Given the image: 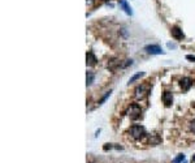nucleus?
<instances>
[{
	"instance_id": "obj_1",
	"label": "nucleus",
	"mask_w": 195,
	"mask_h": 163,
	"mask_svg": "<svg viewBox=\"0 0 195 163\" xmlns=\"http://www.w3.org/2000/svg\"><path fill=\"white\" fill-rule=\"evenodd\" d=\"M130 136L135 140H139L142 137L146 136V133H144V129H143V127H141V125H133V127L130 128Z\"/></svg>"
},
{
	"instance_id": "obj_2",
	"label": "nucleus",
	"mask_w": 195,
	"mask_h": 163,
	"mask_svg": "<svg viewBox=\"0 0 195 163\" xmlns=\"http://www.w3.org/2000/svg\"><path fill=\"white\" fill-rule=\"evenodd\" d=\"M128 114H129V116H130V119H133V120H135V119H138V117H141V114H142V110H141V107L138 106L137 103H133L129 107V110H128Z\"/></svg>"
},
{
	"instance_id": "obj_3",
	"label": "nucleus",
	"mask_w": 195,
	"mask_h": 163,
	"mask_svg": "<svg viewBox=\"0 0 195 163\" xmlns=\"http://www.w3.org/2000/svg\"><path fill=\"white\" fill-rule=\"evenodd\" d=\"M135 97L137 99H142L147 95V86L146 85H139V86H137V89H135Z\"/></svg>"
},
{
	"instance_id": "obj_4",
	"label": "nucleus",
	"mask_w": 195,
	"mask_h": 163,
	"mask_svg": "<svg viewBox=\"0 0 195 163\" xmlns=\"http://www.w3.org/2000/svg\"><path fill=\"white\" fill-rule=\"evenodd\" d=\"M144 50L151 54V55H159V54H163V50L159 47V46H156V45H150V46H146L144 47Z\"/></svg>"
},
{
	"instance_id": "obj_5",
	"label": "nucleus",
	"mask_w": 195,
	"mask_h": 163,
	"mask_svg": "<svg viewBox=\"0 0 195 163\" xmlns=\"http://www.w3.org/2000/svg\"><path fill=\"white\" fill-rule=\"evenodd\" d=\"M86 60H87V61H86L87 65H90V67H91V65H95L96 61H98V60H96V56L94 55V52H91V51L86 54Z\"/></svg>"
},
{
	"instance_id": "obj_6",
	"label": "nucleus",
	"mask_w": 195,
	"mask_h": 163,
	"mask_svg": "<svg viewBox=\"0 0 195 163\" xmlns=\"http://www.w3.org/2000/svg\"><path fill=\"white\" fill-rule=\"evenodd\" d=\"M171 33H172V35L176 39H182V38H184V33H182V30L180 28H177V26H173L171 29Z\"/></svg>"
},
{
	"instance_id": "obj_7",
	"label": "nucleus",
	"mask_w": 195,
	"mask_h": 163,
	"mask_svg": "<svg viewBox=\"0 0 195 163\" xmlns=\"http://www.w3.org/2000/svg\"><path fill=\"white\" fill-rule=\"evenodd\" d=\"M172 101H173L172 93L164 91V94H163V102L165 103V106H171V104H172Z\"/></svg>"
},
{
	"instance_id": "obj_8",
	"label": "nucleus",
	"mask_w": 195,
	"mask_h": 163,
	"mask_svg": "<svg viewBox=\"0 0 195 163\" xmlns=\"http://www.w3.org/2000/svg\"><path fill=\"white\" fill-rule=\"evenodd\" d=\"M180 85H181V87H182V90H189L191 87V80L190 78H187V77H185V78H182L181 80V82H180Z\"/></svg>"
},
{
	"instance_id": "obj_9",
	"label": "nucleus",
	"mask_w": 195,
	"mask_h": 163,
	"mask_svg": "<svg viewBox=\"0 0 195 163\" xmlns=\"http://www.w3.org/2000/svg\"><path fill=\"white\" fill-rule=\"evenodd\" d=\"M120 3H121V7L124 8V11L126 12L128 15H131V13H133V12H131V8L129 7V4L126 3V0H120Z\"/></svg>"
},
{
	"instance_id": "obj_10",
	"label": "nucleus",
	"mask_w": 195,
	"mask_h": 163,
	"mask_svg": "<svg viewBox=\"0 0 195 163\" xmlns=\"http://www.w3.org/2000/svg\"><path fill=\"white\" fill-rule=\"evenodd\" d=\"M94 77H95V74H94L92 72H87V74H86V84H87V86L92 84Z\"/></svg>"
},
{
	"instance_id": "obj_11",
	"label": "nucleus",
	"mask_w": 195,
	"mask_h": 163,
	"mask_svg": "<svg viewBox=\"0 0 195 163\" xmlns=\"http://www.w3.org/2000/svg\"><path fill=\"white\" fill-rule=\"evenodd\" d=\"M142 76H143V73H142V72L137 73V74H134V76H133V77H131V78L129 80V82H130V84H131V82H134L135 80H138V78H139V77H142Z\"/></svg>"
},
{
	"instance_id": "obj_12",
	"label": "nucleus",
	"mask_w": 195,
	"mask_h": 163,
	"mask_svg": "<svg viewBox=\"0 0 195 163\" xmlns=\"http://www.w3.org/2000/svg\"><path fill=\"white\" fill-rule=\"evenodd\" d=\"M184 159H185V155H184V154H180V155L177 156V158L173 159V162H172V163H181Z\"/></svg>"
},
{
	"instance_id": "obj_13",
	"label": "nucleus",
	"mask_w": 195,
	"mask_h": 163,
	"mask_svg": "<svg viewBox=\"0 0 195 163\" xmlns=\"http://www.w3.org/2000/svg\"><path fill=\"white\" fill-rule=\"evenodd\" d=\"M117 65H120V63H118L117 60H115V59H113V60H111V61H109V67L112 68V69H113V68H115V67H117Z\"/></svg>"
},
{
	"instance_id": "obj_14",
	"label": "nucleus",
	"mask_w": 195,
	"mask_h": 163,
	"mask_svg": "<svg viewBox=\"0 0 195 163\" xmlns=\"http://www.w3.org/2000/svg\"><path fill=\"white\" fill-rule=\"evenodd\" d=\"M109 95H111V91H107V94H105V95H104V97H103V98H102V99H100V101H99V104H102V103H104V102H105V99H107V98H108Z\"/></svg>"
},
{
	"instance_id": "obj_15",
	"label": "nucleus",
	"mask_w": 195,
	"mask_h": 163,
	"mask_svg": "<svg viewBox=\"0 0 195 163\" xmlns=\"http://www.w3.org/2000/svg\"><path fill=\"white\" fill-rule=\"evenodd\" d=\"M190 129H191V132L195 134V120H193V121L190 123Z\"/></svg>"
},
{
	"instance_id": "obj_16",
	"label": "nucleus",
	"mask_w": 195,
	"mask_h": 163,
	"mask_svg": "<svg viewBox=\"0 0 195 163\" xmlns=\"http://www.w3.org/2000/svg\"><path fill=\"white\" fill-rule=\"evenodd\" d=\"M186 59H187V60H191V61H195V56H193V55H187V56H186Z\"/></svg>"
},
{
	"instance_id": "obj_17",
	"label": "nucleus",
	"mask_w": 195,
	"mask_h": 163,
	"mask_svg": "<svg viewBox=\"0 0 195 163\" xmlns=\"http://www.w3.org/2000/svg\"><path fill=\"white\" fill-rule=\"evenodd\" d=\"M112 148H113L112 145H109V143H107V145L104 146V150H108V149H112Z\"/></svg>"
}]
</instances>
